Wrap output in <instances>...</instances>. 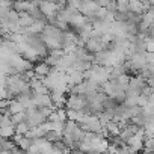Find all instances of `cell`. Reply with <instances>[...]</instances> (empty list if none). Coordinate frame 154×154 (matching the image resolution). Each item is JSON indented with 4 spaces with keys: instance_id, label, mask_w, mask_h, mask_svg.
Instances as JSON below:
<instances>
[{
    "instance_id": "1",
    "label": "cell",
    "mask_w": 154,
    "mask_h": 154,
    "mask_svg": "<svg viewBox=\"0 0 154 154\" xmlns=\"http://www.w3.org/2000/svg\"><path fill=\"white\" fill-rule=\"evenodd\" d=\"M146 86H148V80L142 74H136V75L130 77V83H128V88L125 89V92H127V95H133V94L140 95Z\"/></svg>"
},
{
    "instance_id": "2",
    "label": "cell",
    "mask_w": 154,
    "mask_h": 154,
    "mask_svg": "<svg viewBox=\"0 0 154 154\" xmlns=\"http://www.w3.org/2000/svg\"><path fill=\"white\" fill-rule=\"evenodd\" d=\"M88 104V97L85 94H72L68 92V98H66V109H75V110H85Z\"/></svg>"
},
{
    "instance_id": "3",
    "label": "cell",
    "mask_w": 154,
    "mask_h": 154,
    "mask_svg": "<svg viewBox=\"0 0 154 154\" xmlns=\"http://www.w3.org/2000/svg\"><path fill=\"white\" fill-rule=\"evenodd\" d=\"M100 8L101 6L95 2V0H85L82 8H80V12L83 15H86V17H94V15H97V12L100 11Z\"/></svg>"
},
{
    "instance_id": "4",
    "label": "cell",
    "mask_w": 154,
    "mask_h": 154,
    "mask_svg": "<svg viewBox=\"0 0 154 154\" xmlns=\"http://www.w3.org/2000/svg\"><path fill=\"white\" fill-rule=\"evenodd\" d=\"M32 104L39 106V107H53L54 106V103L51 100V94H35Z\"/></svg>"
},
{
    "instance_id": "5",
    "label": "cell",
    "mask_w": 154,
    "mask_h": 154,
    "mask_svg": "<svg viewBox=\"0 0 154 154\" xmlns=\"http://www.w3.org/2000/svg\"><path fill=\"white\" fill-rule=\"evenodd\" d=\"M85 48L88 51H91L92 54L98 53L100 50H103V41L101 36H91L86 42H85Z\"/></svg>"
},
{
    "instance_id": "6",
    "label": "cell",
    "mask_w": 154,
    "mask_h": 154,
    "mask_svg": "<svg viewBox=\"0 0 154 154\" xmlns=\"http://www.w3.org/2000/svg\"><path fill=\"white\" fill-rule=\"evenodd\" d=\"M51 65H48L45 60H41V62H38V63H35V66H33V71H35V74L38 75V77H41V79H44V77H47L50 72H51Z\"/></svg>"
},
{
    "instance_id": "7",
    "label": "cell",
    "mask_w": 154,
    "mask_h": 154,
    "mask_svg": "<svg viewBox=\"0 0 154 154\" xmlns=\"http://www.w3.org/2000/svg\"><path fill=\"white\" fill-rule=\"evenodd\" d=\"M68 98V92H60V91H51V100L56 107H65Z\"/></svg>"
},
{
    "instance_id": "8",
    "label": "cell",
    "mask_w": 154,
    "mask_h": 154,
    "mask_svg": "<svg viewBox=\"0 0 154 154\" xmlns=\"http://www.w3.org/2000/svg\"><path fill=\"white\" fill-rule=\"evenodd\" d=\"M51 145H53V152H68V151H71L69 146L66 145V142L63 140V137L51 142Z\"/></svg>"
},
{
    "instance_id": "9",
    "label": "cell",
    "mask_w": 154,
    "mask_h": 154,
    "mask_svg": "<svg viewBox=\"0 0 154 154\" xmlns=\"http://www.w3.org/2000/svg\"><path fill=\"white\" fill-rule=\"evenodd\" d=\"M47 24H48V23H45V21H33L32 26H29V32H33V33H42Z\"/></svg>"
},
{
    "instance_id": "10",
    "label": "cell",
    "mask_w": 154,
    "mask_h": 154,
    "mask_svg": "<svg viewBox=\"0 0 154 154\" xmlns=\"http://www.w3.org/2000/svg\"><path fill=\"white\" fill-rule=\"evenodd\" d=\"M30 124L27 122V121H24V122H20V124H17V134H27L29 131H30Z\"/></svg>"
},
{
    "instance_id": "11",
    "label": "cell",
    "mask_w": 154,
    "mask_h": 154,
    "mask_svg": "<svg viewBox=\"0 0 154 154\" xmlns=\"http://www.w3.org/2000/svg\"><path fill=\"white\" fill-rule=\"evenodd\" d=\"M11 119H12V122L17 125V124H20V122H24L26 121V110L24 112H18V113H14L12 116H11Z\"/></svg>"
},
{
    "instance_id": "12",
    "label": "cell",
    "mask_w": 154,
    "mask_h": 154,
    "mask_svg": "<svg viewBox=\"0 0 154 154\" xmlns=\"http://www.w3.org/2000/svg\"><path fill=\"white\" fill-rule=\"evenodd\" d=\"M106 9H107L112 15H115V14L118 12V0H112V2L106 6Z\"/></svg>"
},
{
    "instance_id": "13",
    "label": "cell",
    "mask_w": 154,
    "mask_h": 154,
    "mask_svg": "<svg viewBox=\"0 0 154 154\" xmlns=\"http://www.w3.org/2000/svg\"><path fill=\"white\" fill-rule=\"evenodd\" d=\"M83 2H85V0H66L68 6L75 8V9H80V8H82V5H83Z\"/></svg>"
}]
</instances>
